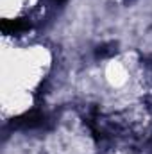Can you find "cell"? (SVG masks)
<instances>
[{"label":"cell","mask_w":152,"mask_h":154,"mask_svg":"<svg viewBox=\"0 0 152 154\" xmlns=\"http://www.w3.org/2000/svg\"><path fill=\"white\" fill-rule=\"evenodd\" d=\"M31 29V22L25 18H16V20H4L2 22V32L4 34H22Z\"/></svg>","instance_id":"cell-2"},{"label":"cell","mask_w":152,"mask_h":154,"mask_svg":"<svg viewBox=\"0 0 152 154\" xmlns=\"http://www.w3.org/2000/svg\"><path fill=\"white\" fill-rule=\"evenodd\" d=\"M52 2H54V4H57V5H59V4H65V2H66V0H52Z\"/></svg>","instance_id":"cell-4"},{"label":"cell","mask_w":152,"mask_h":154,"mask_svg":"<svg viewBox=\"0 0 152 154\" xmlns=\"http://www.w3.org/2000/svg\"><path fill=\"white\" fill-rule=\"evenodd\" d=\"M47 122V116L39 111H29L25 115L18 116L11 122V125L14 129H38V127H43Z\"/></svg>","instance_id":"cell-1"},{"label":"cell","mask_w":152,"mask_h":154,"mask_svg":"<svg viewBox=\"0 0 152 154\" xmlns=\"http://www.w3.org/2000/svg\"><path fill=\"white\" fill-rule=\"evenodd\" d=\"M116 52V47L114 45H102V47H99L97 48V57H108V56H111Z\"/></svg>","instance_id":"cell-3"}]
</instances>
